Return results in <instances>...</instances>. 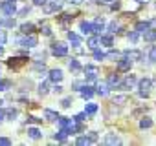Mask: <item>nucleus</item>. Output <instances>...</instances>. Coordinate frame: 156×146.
Wrapping results in <instances>:
<instances>
[{
    "label": "nucleus",
    "instance_id": "1",
    "mask_svg": "<svg viewBox=\"0 0 156 146\" xmlns=\"http://www.w3.org/2000/svg\"><path fill=\"white\" fill-rule=\"evenodd\" d=\"M138 84H140V97H149V91L152 88V79H141Z\"/></svg>",
    "mask_w": 156,
    "mask_h": 146
},
{
    "label": "nucleus",
    "instance_id": "2",
    "mask_svg": "<svg viewBox=\"0 0 156 146\" xmlns=\"http://www.w3.org/2000/svg\"><path fill=\"white\" fill-rule=\"evenodd\" d=\"M0 11H2L4 15H9V17H13V15H15V11H17V8H15V2L4 0V2L0 4Z\"/></svg>",
    "mask_w": 156,
    "mask_h": 146
},
{
    "label": "nucleus",
    "instance_id": "3",
    "mask_svg": "<svg viewBox=\"0 0 156 146\" xmlns=\"http://www.w3.org/2000/svg\"><path fill=\"white\" fill-rule=\"evenodd\" d=\"M51 53H53L55 57H66V55H68V46H64L62 42L53 44V46H51Z\"/></svg>",
    "mask_w": 156,
    "mask_h": 146
},
{
    "label": "nucleus",
    "instance_id": "4",
    "mask_svg": "<svg viewBox=\"0 0 156 146\" xmlns=\"http://www.w3.org/2000/svg\"><path fill=\"white\" fill-rule=\"evenodd\" d=\"M136 84H138V79H136L134 75H129L123 82H119V88H121V90H132Z\"/></svg>",
    "mask_w": 156,
    "mask_h": 146
},
{
    "label": "nucleus",
    "instance_id": "5",
    "mask_svg": "<svg viewBox=\"0 0 156 146\" xmlns=\"http://www.w3.org/2000/svg\"><path fill=\"white\" fill-rule=\"evenodd\" d=\"M61 4H62V2H57V0H53L51 4H48V2H46V4L42 6V8H44V13H46V15H51V13L59 11V9H61Z\"/></svg>",
    "mask_w": 156,
    "mask_h": 146
},
{
    "label": "nucleus",
    "instance_id": "6",
    "mask_svg": "<svg viewBox=\"0 0 156 146\" xmlns=\"http://www.w3.org/2000/svg\"><path fill=\"white\" fill-rule=\"evenodd\" d=\"M130 66H132V60H130V58H127V57L119 58V60H118V64H116L118 71H129V69H130Z\"/></svg>",
    "mask_w": 156,
    "mask_h": 146
},
{
    "label": "nucleus",
    "instance_id": "7",
    "mask_svg": "<svg viewBox=\"0 0 156 146\" xmlns=\"http://www.w3.org/2000/svg\"><path fill=\"white\" fill-rule=\"evenodd\" d=\"M26 60H28L26 57H13V58H9V60H8V66L17 69V68H20V66H24V64H26Z\"/></svg>",
    "mask_w": 156,
    "mask_h": 146
},
{
    "label": "nucleus",
    "instance_id": "8",
    "mask_svg": "<svg viewBox=\"0 0 156 146\" xmlns=\"http://www.w3.org/2000/svg\"><path fill=\"white\" fill-rule=\"evenodd\" d=\"M20 46L22 48H35L37 46V37H33V33L26 38H20Z\"/></svg>",
    "mask_w": 156,
    "mask_h": 146
},
{
    "label": "nucleus",
    "instance_id": "9",
    "mask_svg": "<svg viewBox=\"0 0 156 146\" xmlns=\"http://www.w3.org/2000/svg\"><path fill=\"white\" fill-rule=\"evenodd\" d=\"M103 142H105V144H121V139H119L116 133H107Z\"/></svg>",
    "mask_w": 156,
    "mask_h": 146
},
{
    "label": "nucleus",
    "instance_id": "10",
    "mask_svg": "<svg viewBox=\"0 0 156 146\" xmlns=\"http://www.w3.org/2000/svg\"><path fill=\"white\" fill-rule=\"evenodd\" d=\"M68 38L72 40V44H73V48H75V49H79V48H81V38H79V35H77V33L68 31Z\"/></svg>",
    "mask_w": 156,
    "mask_h": 146
},
{
    "label": "nucleus",
    "instance_id": "11",
    "mask_svg": "<svg viewBox=\"0 0 156 146\" xmlns=\"http://www.w3.org/2000/svg\"><path fill=\"white\" fill-rule=\"evenodd\" d=\"M50 81L55 82V84L61 82V81H62V71H61V69H51V71H50Z\"/></svg>",
    "mask_w": 156,
    "mask_h": 146
},
{
    "label": "nucleus",
    "instance_id": "12",
    "mask_svg": "<svg viewBox=\"0 0 156 146\" xmlns=\"http://www.w3.org/2000/svg\"><path fill=\"white\" fill-rule=\"evenodd\" d=\"M125 57L130 58V60H140L141 58V51H138V49H127L125 51Z\"/></svg>",
    "mask_w": 156,
    "mask_h": 146
},
{
    "label": "nucleus",
    "instance_id": "13",
    "mask_svg": "<svg viewBox=\"0 0 156 146\" xmlns=\"http://www.w3.org/2000/svg\"><path fill=\"white\" fill-rule=\"evenodd\" d=\"M119 82H121V81H119V77H118V75H110V77H108V81H107V84H108V88H110V90L118 88V86H119Z\"/></svg>",
    "mask_w": 156,
    "mask_h": 146
},
{
    "label": "nucleus",
    "instance_id": "14",
    "mask_svg": "<svg viewBox=\"0 0 156 146\" xmlns=\"http://www.w3.org/2000/svg\"><path fill=\"white\" fill-rule=\"evenodd\" d=\"M108 90H110L108 84H107V82H101V84L98 86V91H96V93L101 95V97H107V95H108Z\"/></svg>",
    "mask_w": 156,
    "mask_h": 146
},
{
    "label": "nucleus",
    "instance_id": "15",
    "mask_svg": "<svg viewBox=\"0 0 156 146\" xmlns=\"http://www.w3.org/2000/svg\"><path fill=\"white\" fill-rule=\"evenodd\" d=\"M79 90H81V97H83V99H90V97L94 95V91H92V88H90V86H83V84H81V88H79Z\"/></svg>",
    "mask_w": 156,
    "mask_h": 146
},
{
    "label": "nucleus",
    "instance_id": "16",
    "mask_svg": "<svg viewBox=\"0 0 156 146\" xmlns=\"http://www.w3.org/2000/svg\"><path fill=\"white\" fill-rule=\"evenodd\" d=\"M72 20H73V15H70V13H62V15L59 17V22H61L62 26H68Z\"/></svg>",
    "mask_w": 156,
    "mask_h": 146
},
{
    "label": "nucleus",
    "instance_id": "17",
    "mask_svg": "<svg viewBox=\"0 0 156 146\" xmlns=\"http://www.w3.org/2000/svg\"><path fill=\"white\" fill-rule=\"evenodd\" d=\"M20 31H22L24 35H31V33L35 31V26H33V24H30V22H26V24H22V26H20Z\"/></svg>",
    "mask_w": 156,
    "mask_h": 146
},
{
    "label": "nucleus",
    "instance_id": "18",
    "mask_svg": "<svg viewBox=\"0 0 156 146\" xmlns=\"http://www.w3.org/2000/svg\"><path fill=\"white\" fill-rule=\"evenodd\" d=\"M143 38H145L147 42H154V40H156V29H147V31L143 33Z\"/></svg>",
    "mask_w": 156,
    "mask_h": 146
},
{
    "label": "nucleus",
    "instance_id": "19",
    "mask_svg": "<svg viewBox=\"0 0 156 146\" xmlns=\"http://www.w3.org/2000/svg\"><path fill=\"white\" fill-rule=\"evenodd\" d=\"M79 28H81V31H83L85 35H90V33H92V24H90V22H85V20H83V22L79 24Z\"/></svg>",
    "mask_w": 156,
    "mask_h": 146
},
{
    "label": "nucleus",
    "instance_id": "20",
    "mask_svg": "<svg viewBox=\"0 0 156 146\" xmlns=\"http://www.w3.org/2000/svg\"><path fill=\"white\" fill-rule=\"evenodd\" d=\"M68 133H70V131H68V128H61V130L55 133V139H57V141H64V139L68 137Z\"/></svg>",
    "mask_w": 156,
    "mask_h": 146
},
{
    "label": "nucleus",
    "instance_id": "21",
    "mask_svg": "<svg viewBox=\"0 0 156 146\" xmlns=\"http://www.w3.org/2000/svg\"><path fill=\"white\" fill-rule=\"evenodd\" d=\"M87 46H88L90 49H96V48L99 46V37H90L88 42H87Z\"/></svg>",
    "mask_w": 156,
    "mask_h": 146
},
{
    "label": "nucleus",
    "instance_id": "22",
    "mask_svg": "<svg viewBox=\"0 0 156 146\" xmlns=\"http://www.w3.org/2000/svg\"><path fill=\"white\" fill-rule=\"evenodd\" d=\"M149 28H151L149 22H138V24H136V31H138V33H145Z\"/></svg>",
    "mask_w": 156,
    "mask_h": 146
},
{
    "label": "nucleus",
    "instance_id": "23",
    "mask_svg": "<svg viewBox=\"0 0 156 146\" xmlns=\"http://www.w3.org/2000/svg\"><path fill=\"white\" fill-rule=\"evenodd\" d=\"M129 101V97L127 95H118V97H114L112 99V104H118V106H121L123 102H127Z\"/></svg>",
    "mask_w": 156,
    "mask_h": 146
},
{
    "label": "nucleus",
    "instance_id": "24",
    "mask_svg": "<svg viewBox=\"0 0 156 146\" xmlns=\"http://www.w3.org/2000/svg\"><path fill=\"white\" fill-rule=\"evenodd\" d=\"M96 111H98V104H94V102L87 104V108H85V113H87V115H94Z\"/></svg>",
    "mask_w": 156,
    "mask_h": 146
},
{
    "label": "nucleus",
    "instance_id": "25",
    "mask_svg": "<svg viewBox=\"0 0 156 146\" xmlns=\"http://www.w3.org/2000/svg\"><path fill=\"white\" fill-rule=\"evenodd\" d=\"M57 117H59V115H57L55 111H51V110H44V119H46V121H57Z\"/></svg>",
    "mask_w": 156,
    "mask_h": 146
},
{
    "label": "nucleus",
    "instance_id": "26",
    "mask_svg": "<svg viewBox=\"0 0 156 146\" xmlns=\"http://www.w3.org/2000/svg\"><path fill=\"white\" fill-rule=\"evenodd\" d=\"M28 135L37 141V139H41V130H39V128H30V130H28Z\"/></svg>",
    "mask_w": 156,
    "mask_h": 146
},
{
    "label": "nucleus",
    "instance_id": "27",
    "mask_svg": "<svg viewBox=\"0 0 156 146\" xmlns=\"http://www.w3.org/2000/svg\"><path fill=\"white\" fill-rule=\"evenodd\" d=\"M68 66H70V69H72V71H75V73H77V71H81V64L77 62L75 58H72V60L68 62Z\"/></svg>",
    "mask_w": 156,
    "mask_h": 146
},
{
    "label": "nucleus",
    "instance_id": "28",
    "mask_svg": "<svg viewBox=\"0 0 156 146\" xmlns=\"http://www.w3.org/2000/svg\"><path fill=\"white\" fill-rule=\"evenodd\" d=\"M0 22H2V26H6V28H15V20H13L9 15H8L4 20H0Z\"/></svg>",
    "mask_w": 156,
    "mask_h": 146
},
{
    "label": "nucleus",
    "instance_id": "29",
    "mask_svg": "<svg viewBox=\"0 0 156 146\" xmlns=\"http://www.w3.org/2000/svg\"><path fill=\"white\" fill-rule=\"evenodd\" d=\"M119 29H121V28H119V24H118L116 20L108 24V31H110V33H119Z\"/></svg>",
    "mask_w": 156,
    "mask_h": 146
},
{
    "label": "nucleus",
    "instance_id": "30",
    "mask_svg": "<svg viewBox=\"0 0 156 146\" xmlns=\"http://www.w3.org/2000/svg\"><path fill=\"white\" fill-rule=\"evenodd\" d=\"M99 44L112 46V37H108V35H103V37H99Z\"/></svg>",
    "mask_w": 156,
    "mask_h": 146
},
{
    "label": "nucleus",
    "instance_id": "31",
    "mask_svg": "<svg viewBox=\"0 0 156 146\" xmlns=\"http://www.w3.org/2000/svg\"><path fill=\"white\" fill-rule=\"evenodd\" d=\"M152 126V121L149 119V117H143L141 121H140V128H151Z\"/></svg>",
    "mask_w": 156,
    "mask_h": 146
},
{
    "label": "nucleus",
    "instance_id": "32",
    "mask_svg": "<svg viewBox=\"0 0 156 146\" xmlns=\"http://www.w3.org/2000/svg\"><path fill=\"white\" fill-rule=\"evenodd\" d=\"M57 121H59V126H61V128H68L70 122H72V121H68L66 117H57Z\"/></svg>",
    "mask_w": 156,
    "mask_h": 146
},
{
    "label": "nucleus",
    "instance_id": "33",
    "mask_svg": "<svg viewBox=\"0 0 156 146\" xmlns=\"http://www.w3.org/2000/svg\"><path fill=\"white\" fill-rule=\"evenodd\" d=\"M149 60L151 62H156V46H151L149 48Z\"/></svg>",
    "mask_w": 156,
    "mask_h": 146
},
{
    "label": "nucleus",
    "instance_id": "34",
    "mask_svg": "<svg viewBox=\"0 0 156 146\" xmlns=\"http://www.w3.org/2000/svg\"><path fill=\"white\" fill-rule=\"evenodd\" d=\"M94 58L101 62V60H105V53H103V51H99V49L96 48V49H94Z\"/></svg>",
    "mask_w": 156,
    "mask_h": 146
},
{
    "label": "nucleus",
    "instance_id": "35",
    "mask_svg": "<svg viewBox=\"0 0 156 146\" xmlns=\"http://www.w3.org/2000/svg\"><path fill=\"white\" fill-rule=\"evenodd\" d=\"M17 115H19V111H17V110H13V108L6 110V117H9V119H15Z\"/></svg>",
    "mask_w": 156,
    "mask_h": 146
},
{
    "label": "nucleus",
    "instance_id": "36",
    "mask_svg": "<svg viewBox=\"0 0 156 146\" xmlns=\"http://www.w3.org/2000/svg\"><path fill=\"white\" fill-rule=\"evenodd\" d=\"M77 144H81V146H85V144H92L90 142V139L85 135V137H79V139H77Z\"/></svg>",
    "mask_w": 156,
    "mask_h": 146
},
{
    "label": "nucleus",
    "instance_id": "37",
    "mask_svg": "<svg viewBox=\"0 0 156 146\" xmlns=\"http://www.w3.org/2000/svg\"><path fill=\"white\" fill-rule=\"evenodd\" d=\"M138 35H140V33H138L136 29H134V31H130V33H129V40H130V42L134 44V42L138 40Z\"/></svg>",
    "mask_w": 156,
    "mask_h": 146
},
{
    "label": "nucleus",
    "instance_id": "38",
    "mask_svg": "<svg viewBox=\"0 0 156 146\" xmlns=\"http://www.w3.org/2000/svg\"><path fill=\"white\" fill-rule=\"evenodd\" d=\"M41 31H42L46 37H50V35H51V28H50V26H46V24H44V26H41Z\"/></svg>",
    "mask_w": 156,
    "mask_h": 146
},
{
    "label": "nucleus",
    "instance_id": "39",
    "mask_svg": "<svg viewBox=\"0 0 156 146\" xmlns=\"http://www.w3.org/2000/svg\"><path fill=\"white\" fill-rule=\"evenodd\" d=\"M39 93H41V95H46V93H48V84H46V82H42V84L39 86Z\"/></svg>",
    "mask_w": 156,
    "mask_h": 146
},
{
    "label": "nucleus",
    "instance_id": "40",
    "mask_svg": "<svg viewBox=\"0 0 156 146\" xmlns=\"http://www.w3.org/2000/svg\"><path fill=\"white\" fill-rule=\"evenodd\" d=\"M62 108H70L72 106V97H66V99H62Z\"/></svg>",
    "mask_w": 156,
    "mask_h": 146
},
{
    "label": "nucleus",
    "instance_id": "41",
    "mask_svg": "<svg viewBox=\"0 0 156 146\" xmlns=\"http://www.w3.org/2000/svg\"><path fill=\"white\" fill-rule=\"evenodd\" d=\"M28 122H31V124H39V122H42V119H37L35 115H30V117H28Z\"/></svg>",
    "mask_w": 156,
    "mask_h": 146
},
{
    "label": "nucleus",
    "instance_id": "42",
    "mask_svg": "<svg viewBox=\"0 0 156 146\" xmlns=\"http://www.w3.org/2000/svg\"><path fill=\"white\" fill-rule=\"evenodd\" d=\"M87 137L90 139V142H96V141H98V133H96V131H88Z\"/></svg>",
    "mask_w": 156,
    "mask_h": 146
},
{
    "label": "nucleus",
    "instance_id": "43",
    "mask_svg": "<svg viewBox=\"0 0 156 146\" xmlns=\"http://www.w3.org/2000/svg\"><path fill=\"white\" fill-rule=\"evenodd\" d=\"M6 40H8L6 31H0V46H4V44H6Z\"/></svg>",
    "mask_w": 156,
    "mask_h": 146
},
{
    "label": "nucleus",
    "instance_id": "44",
    "mask_svg": "<svg viewBox=\"0 0 156 146\" xmlns=\"http://www.w3.org/2000/svg\"><path fill=\"white\" fill-rule=\"evenodd\" d=\"M73 119H75V121H77V122H83V121H85V119H87V113H79V115H75V117H73Z\"/></svg>",
    "mask_w": 156,
    "mask_h": 146
},
{
    "label": "nucleus",
    "instance_id": "45",
    "mask_svg": "<svg viewBox=\"0 0 156 146\" xmlns=\"http://www.w3.org/2000/svg\"><path fill=\"white\" fill-rule=\"evenodd\" d=\"M85 71H87V73H98V69H96L94 66H87V68H85Z\"/></svg>",
    "mask_w": 156,
    "mask_h": 146
},
{
    "label": "nucleus",
    "instance_id": "46",
    "mask_svg": "<svg viewBox=\"0 0 156 146\" xmlns=\"http://www.w3.org/2000/svg\"><path fill=\"white\" fill-rule=\"evenodd\" d=\"M31 2H33L35 6H44V4L48 2V0H31Z\"/></svg>",
    "mask_w": 156,
    "mask_h": 146
},
{
    "label": "nucleus",
    "instance_id": "47",
    "mask_svg": "<svg viewBox=\"0 0 156 146\" xmlns=\"http://www.w3.org/2000/svg\"><path fill=\"white\" fill-rule=\"evenodd\" d=\"M28 13H30V8H22V9L19 11V15H20V17H24V15H28Z\"/></svg>",
    "mask_w": 156,
    "mask_h": 146
},
{
    "label": "nucleus",
    "instance_id": "48",
    "mask_svg": "<svg viewBox=\"0 0 156 146\" xmlns=\"http://www.w3.org/2000/svg\"><path fill=\"white\" fill-rule=\"evenodd\" d=\"M0 144H11V141L6 139V137H0Z\"/></svg>",
    "mask_w": 156,
    "mask_h": 146
},
{
    "label": "nucleus",
    "instance_id": "49",
    "mask_svg": "<svg viewBox=\"0 0 156 146\" xmlns=\"http://www.w3.org/2000/svg\"><path fill=\"white\" fill-rule=\"evenodd\" d=\"M6 119V110H0V122Z\"/></svg>",
    "mask_w": 156,
    "mask_h": 146
},
{
    "label": "nucleus",
    "instance_id": "50",
    "mask_svg": "<svg viewBox=\"0 0 156 146\" xmlns=\"http://www.w3.org/2000/svg\"><path fill=\"white\" fill-rule=\"evenodd\" d=\"M68 2H70V4H75V6H77V4H83V0H68Z\"/></svg>",
    "mask_w": 156,
    "mask_h": 146
},
{
    "label": "nucleus",
    "instance_id": "51",
    "mask_svg": "<svg viewBox=\"0 0 156 146\" xmlns=\"http://www.w3.org/2000/svg\"><path fill=\"white\" fill-rule=\"evenodd\" d=\"M121 8V4L119 2H116V4H112V9H119Z\"/></svg>",
    "mask_w": 156,
    "mask_h": 146
},
{
    "label": "nucleus",
    "instance_id": "52",
    "mask_svg": "<svg viewBox=\"0 0 156 146\" xmlns=\"http://www.w3.org/2000/svg\"><path fill=\"white\" fill-rule=\"evenodd\" d=\"M53 91H55V93H61V91H62V88H61V86H55V88H53Z\"/></svg>",
    "mask_w": 156,
    "mask_h": 146
},
{
    "label": "nucleus",
    "instance_id": "53",
    "mask_svg": "<svg viewBox=\"0 0 156 146\" xmlns=\"http://www.w3.org/2000/svg\"><path fill=\"white\" fill-rule=\"evenodd\" d=\"M134 2H138V4H147L149 0H134Z\"/></svg>",
    "mask_w": 156,
    "mask_h": 146
},
{
    "label": "nucleus",
    "instance_id": "54",
    "mask_svg": "<svg viewBox=\"0 0 156 146\" xmlns=\"http://www.w3.org/2000/svg\"><path fill=\"white\" fill-rule=\"evenodd\" d=\"M2 53H4V48H2V46H0V55H2Z\"/></svg>",
    "mask_w": 156,
    "mask_h": 146
},
{
    "label": "nucleus",
    "instance_id": "55",
    "mask_svg": "<svg viewBox=\"0 0 156 146\" xmlns=\"http://www.w3.org/2000/svg\"><path fill=\"white\" fill-rule=\"evenodd\" d=\"M9 2H17V0H9Z\"/></svg>",
    "mask_w": 156,
    "mask_h": 146
},
{
    "label": "nucleus",
    "instance_id": "56",
    "mask_svg": "<svg viewBox=\"0 0 156 146\" xmlns=\"http://www.w3.org/2000/svg\"><path fill=\"white\" fill-rule=\"evenodd\" d=\"M105 2H112V0H105Z\"/></svg>",
    "mask_w": 156,
    "mask_h": 146
},
{
    "label": "nucleus",
    "instance_id": "57",
    "mask_svg": "<svg viewBox=\"0 0 156 146\" xmlns=\"http://www.w3.org/2000/svg\"><path fill=\"white\" fill-rule=\"evenodd\" d=\"M92 2H98V0H92Z\"/></svg>",
    "mask_w": 156,
    "mask_h": 146
}]
</instances>
